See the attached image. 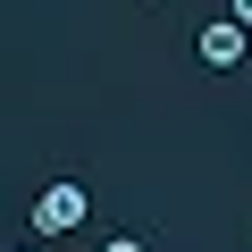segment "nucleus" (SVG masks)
<instances>
[{"label": "nucleus", "instance_id": "1", "mask_svg": "<svg viewBox=\"0 0 252 252\" xmlns=\"http://www.w3.org/2000/svg\"><path fill=\"white\" fill-rule=\"evenodd\" d=\"M84 219H93V193H84L76 177H59V185L34 193V235H76Z\"/></svg>", "mask_w": 252, "mask_h": 252}, {"label": "nucleus", "instance_id": "2", "mask_svg": "<svg viewBox=\"0 0 252 252\" xmlns=\"http://www.w3.org/2000/svg\"><path fill=\"white\" fill-rule=\"evenodd\" d=\"M193 51H202V67H244V51H252V26H235V17H210L202 34H193Z\"/></svg>", "mask_w": 252, "mask_h": 252}, {"label": "nucleus", "instance_id": "3", "mask_svg": "<svg viewBox=\"0 0 252 252\" xmlns=\"http://www.w3.org/2000/svg\"><path fill=\"white\" fill-rule=\"evenodd\" d=\"M101 252H152V244H143V235H109Z\"/></svg>", "mask_w": 252, "mask_h": 252}, {"label": "nucleus", "instance_id": "4", "mask_svg": "<svg viewBox=\"0 0 252 252\" xmlns=\"http://www.w3.org/2000/svg\"><path fill=\"white\" fill-rule=\"evenodd\" d=\"M227 17H235V26H252V0H235V9H227Z\"/></svg>", "mask_w": 252, "mask_h": 252}, {"label": "nucleus", "instance_id": "5", "mask_svg": "<svg viewBox=\"0 0 252 252\" xmlns=\"http://www.w3.org/2000/svg\"><path fill=\"white\" fill-rule=\"evenodd\" d=\"M26 252H42V244H26Z\"/></svg>", "mask_w": 252, "mask_h": 252}]
</instances>
